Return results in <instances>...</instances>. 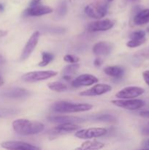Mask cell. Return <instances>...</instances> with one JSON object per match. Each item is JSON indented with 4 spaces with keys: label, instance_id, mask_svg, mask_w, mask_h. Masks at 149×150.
Segmentation results:
<instances>
[{
    "label": "cell",
    "instance_id": "obj_1",
    "mask_svg": "<svg viewBox=\"0 0 149 150\" xmlns=\"http://www.w3.org/2000/svg\"><path fill=\"white\" fill-rule=\"evenodd\" d=\"M13 128L16 133L20 136H31L43 131L45 125L40 122L18 119L13 121Z\"/></svg>",
    "mask_w": 149,
    "mask_h": 150
},
{
    "label": "cell",
    "instance_id": "obj_2",
    "mask_svg": "<svg viewBox=\"0 0 149 150\" xmlns=\"http://www.w3.org/2000/svg\"><path fill=\"white\" fill-rule=\"evenodd\" d=\"M51 108L53 111L55 112L67 114V113H78L90 111L93 108V105L89 103L58 101L53 104Z\"/></svg>",
    "mask_w": 149,
    "mask_h": 150
},
{
    "label": "cell",
    "instance_id": "obj_3",
    "mask_svg": "<svg viewBox=\"0 0 149 150\" xmlns=\"http://www.w3.org/2000/svg\"><path fill=\"white\" fill-rule=\"evenodd\" d=\"M58 73L54 70H39V71H32L25 73L21 77L22 81L29 83L40 81L46 80L57 76Z\"/></svg>",
    "mask_w": 149,
    "mask_h": 150
},
{
    "label": "cell",
    "instance_id": "obj_4",
    "mask_svg": "<svg viewBox=\"0 0 149 150\" xmlns=\"http://www.w3.org/2000/svg\"><path fill=\"white\" fill-rule=\"evenodd\" d=\"M108 12V7L105 4L102 2L91 3L87 5L85 8V13L89 18L94 19L102 18Z\"/></svg>",
    "mask_w": 149,
    "mask_h": 150
},
{
    "label": "cell",
    "instance_id": "obj_5",
    "mask_svg": "<svg viewBox=\"0 0 149 150\" xmlns=\"http://www.w3.org/2000/svg\"><path fill=\"white\" fill-rule=\"evenodd\" d=\"M107 133H108L107 129L103 128V127H91V128L77 130L74 136L78 139H90L102 137L105 136Z\"/></svg>",
    "mask_w": 149,
    "mask_h": 150
},
{
    "label": "cell",
    "instance_id": "obj_6",
    "mask_svg": "<svg viewBox=\"0 0 149 150\" xmlns=\"http://www.w3.org/2000/svg\"><path fill=\"white\" fill-rule=\"evenodd\" d=\"M111 103L115 105V106L124 108V109L134 111V110L139 109L144 106L145 102L140 99H120L114 100L111 101Z\"/></svg>",
    "mask_w": 149,
    "mask_h": 150
},
{
    "label": "cell",
    "instance_id": "obj_7",
    "mask_svg": "<svg viewBox=\"0 0 149 150\" xmlns=\"http://www.w3.org/2000/svg\"><path fill=\"white\" fill-rule=\"evenodd\" d=\"M39 31H35L31 37L29 38V40L27 41L26 44L25 45L24 48H23V51H22L21 56H20V59L21 60H26L29 57V56L32 54L34 50L36 48L38 42H39Z\"/></svg>",
    "mask_w": 149,
    "mask_h": 150
},
{
    "label": "cell",
    "instance_id": "obj_8",
    "mask_svg": "<svg viewBox=\"0 0 149 150\" xmlns=\"http://www.w3.org/2000/svg\"><path fill=\"white\" fill-rule=\"evenodd\" d=\"M145 92V89L139 86H127L120 90L115 95L119 99H131L140 96Z\"/></svg>",
    "mask_w": 149,
    "mask_h": 150
},
{
    "label": "cell",
    "instance_id": "obj_9",
    "mask_svg": "<svg viewBox=\"0 0 149 150\" xmlns=\"http://www.w3.org/2000/svg\"><path fill=\"white\" fill-rule=\"evenodd\" d=\"M1 146L4 149L10 150H37L40 149L38 146L31 144L18 142V141H7V142H2L1 144Z\"/></svg>",
    "mask_w": 149,
    "mask_h": 150
},
{
    "label": "cell",
    "instance_id": "obj_10",
    "mask_svg": "<svg viewBox=\"0 0 149 150\" xmlns=\"http://www.w3.org/2000/svg\"><path fill=\"white\" fill-rule=\"evenodd\" d=\"M112 90V86L107 83H98L94 85L91 88L83 92H80V95L81 96H99L104 95L105 93L110 92Z\"/></svg>",
    "mask_w": 149,
    "mask_h": 150
},
{
    "label": "cell",
    "instance_id": "obj_11",
    "mask_svg": "<svg viewBox=\"0 0 149 150\" xmlns=\"http://www.w3.org/2000/svg\"><path fill=\"white\" fill-rule=\"evenodd\" d=\"M115 24V21L111 19H103L91 22L88 26V30L90 32H104L110 29Z\"/></svg>",
    "mask_w": 149,
    "mask_h": 150
},
{
    "label": "cell",
    "instance_id": "obj_12",
    "mask_svg": "<svg viewBox=\"0 0 149 150\" xmlns=\"http://www.w3.org/2000/svg\"><path fill=\"white\" fill-rule=\"evenodd\" d=\"M98 81H99V79L93 75L82 74L77 76L72 81V86L77 88L80 86H91V85L95 84Z\"/></svg>",
    "mask_w": 149,
    "mask_h": 150
},
{
    "label": "cell",
    "instance_id": "obj_13",
    "mask_svg": "<svg viewBox=\"0 0 149 150\" xmlns=\"http://www.w3.org/2000/svg\"><path fill=\"white\" fill-rule=\"evenodd\" d=\"M53 12V9L50 7L49 6L42 5V4H38V5L33 6V7H29L24 11V14L29 16H41L44 15L50 14Z\"/></svg>",
    "mask_w": 149,
    "mask_h": 150
},
{
    "label": "cell",
    "instance_id": "obj_14",
    "mask_svg": "<svg viewBox=\"0 0 149 150\" xmlns=\"http://www.w3.org/2000/svg\"><path fill=\"white\" fill-rule=\"evenodd\" d=\"M113 45L108 42H99L93 47V52L96 56H108L112 52Z\"/></svg>",
    "mask_w": 149,
    "mask_h": 150
},
{
    "label": "cell",
    "instance_id": "obj_15",
    "mask_svg": "<svg viewBox=\"0 0 149 150\" xmlns=\"http://www.w3.org/2000/svg\"><path fill=\"white\" fill-rule=\"evenodd\" d=\"M30 95V92L29 90L23 88L14 87L10 88L7 90L4 91L1 93V96L8 98H26Z\"/></svg>",
    "mask_w": 149,
    "mask_h": 150
},
{
    "label": "cell",
    "instance_id": "obj_16",
    "mask_svg": "<svg viewBox=\"0 0 149 150\" xmlns=\"http://www.w3.org/2000/svg\"><path fill=\"white\" fill-rule=\"evenodd\" d=\"M48 120L52 122L57 123H66V122H73L77 123L83 122V120L77 117H72V116H51L48 117Z\"/></svg>",
    "mask_w": 149,
    "mask_h": 150
},
{
    "label": "cell",
    "instance_id": "obj_17",
    "mask_svg": "<svg viewBox=\"0 0 149 150\" xmlns=\"http://www.w3.org/2000/svg\"><path fill=\"white\" fill-rule=\"evenodd\" d=\"M80 129V126L73 122H66L61 123L58 126H57L54 131L56 133H70V132L77 131Z\"/></svg>",
    "mask_w": 149,
    "mask_h": 150
},
{
    "label": "cell",
    "instance_id": "obj_18",
    "mask_svg": "<svg viewBox=\"0 0 149 150\" xmlns=\"http://www.w3.org/2000/svg\"><path fill=\"white\" fill-rule=\"evenodd\" d=\"M133 22L134 24L141 26L149 23V9L141 10L134 16Z\"/></svg>",
    "mask_w": 149,
    "mask_h": 150
},
{
    "label": "cell",
    "instance_id": "obj_19",
    "mask_svg": "<svg viewBox=\"0 0 149 150\" xmlns=\"http://www.w3.org/2000/svg\"><path fill=\"white\" fill-rule=\"evenodd\" d=\"M105 74L111 77L119 79L123 76L124 73V70L120 66H108L104 69Z\"/></svg>",
    "mask_w": 149,
    "mask_h": 150
},
{
    "label": "cell",
    "instance_id": "obj_20",
    "mask_svg": "<svg viewBox=\"0 0 149 150\" xmlns=\"http://www.w3.org/2000/svg\"><path fill=\"white\" fill-rule=\"evenodd\" d=\"M105 146V144L98 141H86L83 142L79 147L76 148V149L87 150V149H100Z\"/></svg>",
    "mask_w": 149,
    "mask_h": 150
},
{
    "label": "cell",
    "instance_id": "obj_21",
    "mask_svg": "<svg viewBox=\"0 0 149 150\" xmlns=\"http://www.w3.org/2000/svg\"><path fill=\"white\" fill-rule=\"evenodd\" d=\"M48 86L50 89H51V90L58 92H65V91H67V89H68V87H67V85L60 81L51 82V83H48Z\"/></svg>",
    "mask_w": 149,
    "mask_h": 150
},
{
    "label": "cell",
    "instance_id": "obj_22",
    "mask_svg": "<svg viewBox=\"0 0 149 150\" xmlns=\"http://www.w3.org/2000/svg\"><path fill=\"white\" fill-rule=\"evenodd\" d=\"M80 68V64L77 63H71L69 65L66 66L63 70L62 73L64 76H72L73 75L77 73V70Z\"/></svg>",
    "mask_w": 149,
    "mask_h": 150
},
{
    "label": "cell",
    "instance_id": "obj_23",
    "mask_svg": "<svg viewBox=\"0 0 149 150\" xmlns=\"http://www.w3.org/2000/svg\"><path fill=\"white\" fill-rule=\"evenodd\" d=\"M53 54H51V53L44 51V52L42 53V61L39 63L38 65L39 67H45L53 61Z\"/></svg>",
    "mask_w": 149,
    "mask_h": 150
},
{
    "label": "cell",
    "instance_id": "obj_24",
    "mask_svg": "<svg viewBox=\"0 0 149 150\" xmlns=\"http://www.w3.org/2000/svg\"><path fill=\"white\" fill-rule=\"evenodd\" d=\"M93 120L96 121L106 122H115L116 121L115 117L110 114H102V115L96 116V117H93Z\"/></svg>",
    "mask_w": 149,
    "mask_h": 150
},
{
    "label": "cell",
    "instance_id": "obj_25",
    "mask_svg": "<svg viewBox=\"0 0 149 150\" xmlns=\"http://www.w3.org/2000/svg\"><path fill=\"white\" fill-rule=\"evenodd\" d=\"M146 42V38L143 39H131L129 42H127V45L129 48H137Z\"/></svg>",
    "mask_w": 149,
    "mask_h": 150
},
{
    "label": "cell",
    "instance_id": "obj_26",
    "mask_svg": "<svg viewBox=\"0 0 149 150\" xmlns=\"http://www.w3.org/2000/svg\"><path fill=\"white\" fill-rule=\"evenodd\" d=\"M130 39H143L145 38V32L144 31H135V32H131L129 35Z\"/></svg>",
    "mask_w": 149,
    "mask_h": 150
},
{
    "label": "cell",
    "instance_id": "obj_27",
    "mask_svg": "<svg viewBox=\"0 0 149 150\" xmlns=\"http://www.w3.org/2000/svg\"><path fill=\"white\" fill-rule=\"evenodd\" d=\"M64 60L68 63H77L80 62V58L72 54H67L64 57Z\"/></svg>",
    "mask_w": 149,
    "mask_h": 150
},
{
    "label": "cell",
    "instance_id": "obj_28",
    "mask_svg": "<svg viewBox=\"0 0 149 150\" xmlns=\"http://www.w3.org/2000/svg\"><path fill=\"white\" fill-rule=\"evenodd\" d=\"M67 6L66 2H62L60 4V5L58 6V9H57V13H58V16H64V15L66 14L67 13Z\"/></svg>",
    "mask_w": 149,
    "mask_h": 150
},
{
    "label": "cell",
    "instance_id": "obj_29",
    "mask_svg": "<svg viewBox=\"0 0 149 150\" xmlns=\"http://www.w3.org/2000/svg\"><path fill=\"white\" fill-rule=\"evenodd\" d=\"M102 64H103V60L101 58H99V57L96 58L94 59V61H93V64H94L95 67H100V66L102 65Z\"/></svg>",
    "mask_w": 149,
    "mask_h": 150
},
{
    "label": "cell",
    "instance_id": "obj_30",
    "mask_svg": "<svg viewBox=\"0 0 149 150\" xmlns=\"http://www.w3.org/2000/svg\"><path fill=\"white\" fill-rule=\"evenodd\" d=\"M143 79H144L145 82V83L149 86V70H145V71L143 72Z\"/></svg>",
    "mask_w": 149,
    "mask_h": 150
},
{
    "label": "cell",
    "instance_id": "obj_31",
    "mask_svg": "<svg viewBox=\"0 0 149 150\" xmlns=\"http://www.w3.org/2000/svg\"><path fill=\"white\" fill-rule=\"evenodd\" d=\"M41 1H42V0H32V1L30 2V4H29V7H33V6L40 4Z\"/></svg>",
    "mask_w": 149,
    "mask_h": 150
},
{
    "label": "cell",
    "instance_id": "obj_32",
    "mask_svg": "<svg viewBox=\"0 0 149 150\" xmlns=\"http://www.w3.org/2000/svg\"><path fill=\"white\" fill-rule=\"evenodd\" d=\"M140 115L141 117H145V118L149 119V111H141L140 113Z\"/></svg>",
    "mask_w": 149,
    "mask_h": 150
},
{
    "label": "cell",
    "instance_id": "obj_33",
    "mask_svg": "<svg viewBox=\"0 0 149 150\" xmlns=\"http://www.w3.org/2000/svg\"><path fill=\"white\" fill-rule=\"evenodd\" d=\"M4 63H5V59L4 58V57L2 55L0 54V65L4 64Z\"/></svg>",
    "mask_w": 149,
    "mask_h": 150
},
{
    "label": "cell",
    "instance_id": "obj_34",
    "mask_svg": "<svg viewBox=\"0 0 149 150\" xmlns=\"http://www.w3.org/2000/svg\"><path fill=\"white\" fill-rule=\"evenodd\" d=\"M3 84H4V80H3V79L1 76H0V86H2Z\"/></svg>",
    "mask_w": 149,
    "mask_h": 150
},
{
    "label": "cell",
    "instance_id": "obj_35",
    "mask_svg": "<svg viewBox=\"0 0 149 150\" xmlns=\"http://www.w3.org/2000/svg\"><path fill=\"white\" fill-rule=\"evenodd\" d=\"M4 5H3L2 4H1V3H0V12L4 11Z\"/></svg>",
    "mask_w": 149,
    "mask_h": 150
},
{
    "label": "cell",
    "instance_id": "obj_36",
    "mask_svg": "<svg viewBox=\"0 0 149 150\" xmlns=\"http://www.w3.org/2000/svg\"><path fill=\"white\" fill-rule=\"evenodd\" d=\"M144 133H145V134H149V128H145L144 129Z\"/></svg>",
    "mask_w": 149,
    "mask_h": 150
},
{
    "label": "cell",
    "instance_id": "obj_37",
    "mask_svg": "<svg viewBox=\"0 0 149 150\" xmlns=\"http://www.w3.org/2000/svg\"><path fill=\"white\" fill-rule=\"evenodd\" d=\"M147 144H148V146H149V140H148V142H147Z\"/></svg>",
    "mask_w": 149,
    "mask_h": 150
},
{
    "label": "cell",
    "instance_id": "obj_38",
    "mask_svg": "<svg viewBox=\"0 0 149 150\" xmlns=\"http://www.w3.org/2000/svg\"><path fill=\"white\" fill-rule=\"evenodd\" d=\"M107 1H113V0H107Z\"/></svg>",
    "mask_w": 149,
    "mask_h": 150
},
{
    "label": "cell",
    "instance_id": "obj_39",
    "mask_svg": "<svg viewBox=\"0 0 149 150\" xmlns=\"http://www.w3.org/2000/svg\"><path fill=\"white\" fill-rule=\"evenodd\" d=\"M147 31H148V32H149V27H148V29H147Z\"/></svg>",
    "mask_w": 149,
    "mask_h": 150
},
{
    "label": "cell",
    "instance_id": "obj_40",
    "mask_svg": "<svg viewBox=\"0 0 149 150\" xmlns=\"http://www.w3.org/2000/svg\"><path fill=\"white\" fill-rule=\"evenodd\" d=\"M131 1H137V0H131Z\"/></svg>",
    "mask_w": 149,
    "mask_h": 150
}]
</instances>
